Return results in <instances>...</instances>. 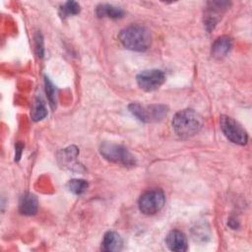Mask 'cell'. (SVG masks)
Listing matches in <instances>:
<instances>
[{
    "instance_id": "obj_1",
    "label": "cell",
    "mask_w": 252,
    "mask_h": 252,
    "mask_svg": "<svg viewBox=\"0 0 252 252\" xmlns=\"http://www.w3.org/2000/svg\"><path fill=\"white\" fill-rule=\"evenodd\" d=\"M119 40L127 49L145 51L152 43V35L145 26L131 25L120 32Z\"/></svg>"
},
{
    "instance_id": "obj_2",
    "label": "cell",
    "mask_w": 252,
    "mask_h": 252,
    "mask_svg": "<svg viewBox=\"0 0 252 252\" xmlns=\"http://www.w3.org/2000/svg\"><path fill=\"white\" fill-rule=\"evenodd\" d=\"M203 127L202 116L193 109L178 111L172 119V128L181 138H190L200 132Z\"/></svg>"
},
{
    "instance_id": "obj_3",
    "label": "cell",
    "mask_w": 252,
    "mask_h": 252,
    "mask_svg": "<svg viewBox=\"0 0 252 252\" xmlns=\"http://www.w3.org/2000/svg\"><path fill=\"white\" fill-rule=\"evenodd\" d=\"M129 110L140 121L145 123H153L161 121L166 116L168 107L164 104L143 105L133 102L129 105Z\"/></svg>"
},
{
    "instance_id": "obj_4",
    "label": "cell",
    "mask_w": 252,
    "mask_h": 252,
    "mask_svg": "<svg viewBox=\"0 0 252 252\" xmlns=\"http://www.w3.org/2000/svg\"><path fill=\"white\" fill-rule=\"evenodd\" d=\"M100 155L108 161L124 166H133L136 161L130 152L123 146L104 142L99 147Z\"/></svg>"
},
{
    "instance_id": "obj_5",
    "label": "cell",
    "mask_w": 252,
    "mask_h": 252,
    "mask_svg": "<svg viewBox=\"0 0 252 252\" xmlns=\"http://www.w3.org/2000/svg\"><path fill=\"white\" fill-rule=\"evenodd\" d=\"M165 202L164 194L159 189H153L145 192L141 195L138 206L144 215L153 216L158 213Z\"/></svg>"
},
{
    "instance_id": "obj_6",
    "label": "cell",
    "mask_w": 252,
    "mask_h": 252,
    "mask_svg": "<svg viewBox=\"0 0 252 252\" xmlns=\"http://www.w3.org/2000/svg\"><path fill=\"white\" fill-rule=\"evenodd\" d=\"M220 125L222 133L230 142L237 145H245L247 143L248 136L246 131L233 118L221 115L220 117Z\"/></svg>"
},
{
    "instance_id": "obj_7",
    "label": "cell",
    "mask_w": 252,
    "mask_h": 252,
    "mask_svg": "<svg viewBox=\"0 0 252 252\" xmlns=\"http://www.w3.org/2000/svg\"><path fill=\"white\" fill-rule=\"evenodd\" d=\"M138 86L146 92H154L158 90L165 81V75L161 70L151 69L145 70L137 76Z\"/></svg>"
},
{
    "instance_id": "obj_8",
    "label": "cell",
    "mask_w": 252,
    "mask_h": 252,
    "mask_svg": "<svg viewBox=\"0 0 252 252\" xmlns=\"http://www.w3.org/2000/svg\"><path fill=\"white\" fill-rule=\"evenodd\" d=\"M229 3L226 1H212L208 2L207 12L205 15V25L209 31L215 28L222 13L228 8Z\"/></svg>"
},
{
    "instance_id": "obj_9",
    "label": "cell",
    "mask_w": 252,
    "mask_h": 252,
    "mask_svg": "<svg viewBox=\"0 0 252 252\" xmlns=\"http://www.w3.org/2000/svg\"><path fill=\"white\" fill-rule=\"evenodd\" d=\"M165 244L169 250L174 252H184L187 250V238L186 235L177 229L171 230L165 238Z\"/></svg>"
},
{
    "instance_id": "obj_10",
    "label": "cell",
    "mask_w": 252,
    "mask_h": 252,
    "mask_svg": "<svg viewBox=\"0 0 252 252\" xmlns=\"http://www.w3.org/2000/svg\"><path fill=\"white\" fill-rule=\"evenodd\" d=\"M38 201L37 198L32 193H25L19 203V211L26 216H33L37 213Z\"/></svg>"
},
{
    "instance_id": "obj_11",
    "label": "cell",
    "mask_w": 252,
    "mask_h": 252,
    "mask_svg": "<svg viewBox=\"0 0 252 252\" xmlns=\"http://www.w3.org/2000/svg\"><path fill=\"white\" fill-rule=\"evenodd\" d=\"M122 249V238L115 231H107L101 242V250L106 252H117Z\"/></svg>"
},
{
    "instance_id": "obj_12",
    "label": "cell",
    "mask_w": 252,
    "mask_h": 252,
    "mask_svg": "<svg viewBox=\"0 0 252 252\" xmlns=\"http://www.w3.org/2000/svg\"><path fill=\"white\" fill-rule=\"evenodd\" d=\"M231 46L232 41L230 37L225 35L220 36L212 45V55L216 58H222L229 52Z\"/></svg>"
},
{
    "instance_id": "obj_13",
    "label": "cell",
    "mask_w": 252,
    "mask_h": 252,
    "mask_svg": "<svg viewBox=\"0 0 252 252\" xmlns=\"http://www.w3.org/2000/svg\"><path fill=\"white\" fill-rule=\"evenodd\" d=\"M95 14L98 18L107 17L110 19H121L125 15V11L122 8L115 7L109 4H100L95 9Z\"/></svg>"
},
{
    "instance_id": "obj_14",
    "label": "cell",
    "mask_w": 252,
    "mask_h": 252,
    "mask_svg": "<svg viewBox=\"0 0 252 252\" xmlns=\"http://www.w3.org/2000/svg\"><path fill=\"white\" fill-rule=\"evenodd\" d=\"M78 154H79L78 149L75 146H70L59 153L58 159L60 163L66 167H69V168H71V166L75 167V166H78L77 163L75 162L76 158L78 157Z\"/></svg>"
},
{
    "instance_id": "obj_15",
    "label": "cell",
    "mask_w": 252,
    "mask_h": 252,
    "mask_svg": "<svg viewBox=\"0 0 252 252\" xmlns=\"http://www.w3.org/2000/svg\"><path fill=\"white\" fill-rule=\"evenodd\" d=\"M80 5L75 1H68L59 8V14L62 18L77 15L80 13Z\"/></svg>"
},
{
    "instance_id": "obj_16",
    "label": "cell",
    "mask_w": 252,
    "mask_h": 252,
    "mask_svg": "<svg viewBox=\"0 0 252 252\" xmlns=\"http://www.w3.org/2000/svg\"><path fill=\"white\" fill-rule=\"evenodd\" d=\"M67 187L72 193L82 195L88 188V182L84 179H72L68 182Z\"/></svg>"
},
{
    "instance_id": "obj_17",
    "label": "cell",
    "mask_w": 252,
    "mask_h": 252,
    "mask_svg": "<svg viewBox=\"0 0 252 252\" xmlns=\"http://www.w3.org/2000/svg\"><path fill=\"white\" fill-rule=\"evenodd\" d=\"M47 114V110L44 106V104L42 103V101H36L32 109V112H31V116H32V119L33 121H39L41 119H43Z\"/></svg>"
},
{
    "instance_id": "obj_18",
    "label": "cell",
    "mask_w": 252,
    "mask_h": 252,
    "mask_svg": "<svg viewBox=\"0 0 252 252\" xmlns=\"http://www.w3.org/2000/svg\"><path fill=\"white\" fill-rule=\"evenodd\" d=\"M45 91L52 107L56 106V90L48 78H45Z\"/></svg>"
},
{
    "instance_id": "obj_19",
    "label": "cell",
    "mask_w": 252,
    "mask_h": 252,
    "mask_svg": "<svg viewBox=\"0 0 252 252\" xmlns=\"http://www.w3.org/2000/svg\"><path fill=\"white\" fill-rule=\"evenodd\" d=\"M36 49L38 56H42L43 54V47H42V38L40 36L36 37Z\"/></svg>"
},
{
    "instance_id": "obj_20",
    "label": "cell",
    "mask_w": 252,
    "mask_h": 252,
    "mask_svg": "<svg viewBox=\"0 0 252 252\" xmlns=\"http://www.w3.org/2000/svg\"><path fill=\"white\" fill-rule=\"evenodd\" d=\"M16 154H15V160H19L20 159V158H21V155H22V151H23V149H24V146L21 144V143H18L17 145H16Z\"/></svg>"
}]
</instances>
